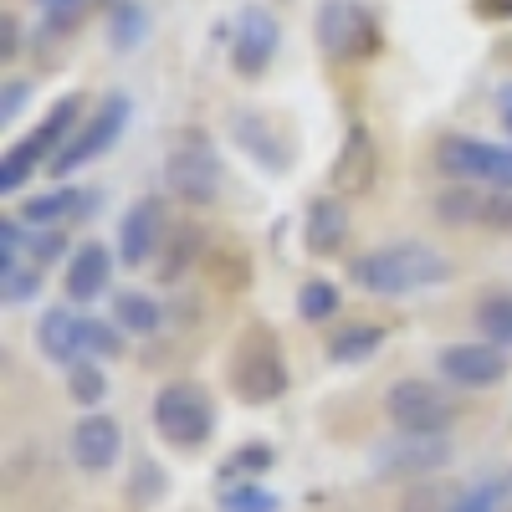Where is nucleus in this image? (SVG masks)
Instances as JSON below:
<instances>
[{"label":"nucleus","instance_id":"obj_17","mask_svg":"<svg viewBox=\"0 0 512 512\" xmlns=\"http://www.w3.org/2000/svg\"><path fill=\"white\" fill-rule=\"evenodd\" d=\"M113 262H118V251H108L103 241H82V246L67 256L62 292L72 297V303H98V297L113 287Z\"/></svg>","mask_w":512,"mask_h":512},{"label":"nucleus","instance_id":"obj_44","mask_svg":"<svg viewBox=\"0 0 512 512\" xmlns=\"http://www.w3.org/2000/svg\"><path fill=\"white\" fill-rule=\"evenodd\" d=\"M507 512H512V507H507Z\"/></svg>","mask_w":512,"mask_h":512},{"label":"nucleus","instance_id":"obj_36","mask_svg":"<svg viewBox=\"0 0 512 512\" xmlns=\"http://www.w3.org/2000/svg\"><path fill=\"white\" fill-rule=\"evenodd\" d=\"M159 492H169V477L159 472L154 461H139V466H134V502H139V507H149Z\"/></svg>","mask_w":512,"mask_h":512},{"label":"nucleus","instance_id":"obj_41","mask_svg":"<svg viewBox=\"0 0 512 512\" xmlns=\"http://www.w3.org/2000/svg\"><path fill=\"white\" fill-rule=\"evenodd\" d=\"M502 128H507V139H512V113H502Z\"/></svg>","mask_w":512,"mask_h":512},{"label":"nucleus","instance_id":"obj_15","mask_svg":"<svg viewBox=\"0 0 512 512\" xmlns=\"http://www.w3.org/2000/svg\"><path fill=\"white\" fill-rule=\"evenodd\" d=\"M451 461V441L446 436H395L374 446V472L384 477H420V472H441Z\"/></svg>","mask_w":512,"mask_h":512},{"label":"nucleus","instance_id":"obj_8","mask_svg":"<svg viewBox=\"0 0 512 512\" xmlns=\"http://www.w3.org/2000/svg\"><path fill=\"white\" fill-rule=\"evenodd\" d=\"M226 185V164L200 134H180L164 159V190L185 205H216Z\"/></svg>","mask_w":512,"mask_h":512},{"label":"nucleus","instance_id":"obj_22","mask_svg":"<svg viewBox=\"0 0 512 512\" xmlns=\"http://www.w3.org/2000/svg\"><path fill=\"white\" fill-rule=\"evenodd\" d=\"M113 323L128 338H154L164 328V303L139 287H123V292H113Z\"/></svg>","mask_w":512,"mask_h":512},{"label":"nucleus","instance_id":"obj_31","mask_svg":"<svg viewBox=\"0 0 512 512\" xmlns=\"http://www.w3.org/2000/svg\"><path fill=\"white\" fill-rule=\"evenodd\" d=\"M512 492V482H507V472L502 477H492V482H477V487H466L446 512H497L502 507V497Z\"/></svg>","mask_w":512,"mask_h":512},{"label":"nucleus","instance_id":"obj_11","mask_svg":"<svg viewBox=\"0 0 512 512\" xmlns=\"http://www.w3.org/2000/svg\"><path fill=\"white\" fill-rule=\"evenodd\" d=\"M164 241H169V205H164V195H139L118 216V246H113L118 262L123 267H149Z\"/></svg>","mask_w":512,"mask_h":512},{"label":"nucleus","instance_id":"obj_21","mask_svg":"<svg viewBox=\"0 0 512 512\" xmlns=\"http://www.w3.org/2000/svg\"><path fill=\"white\" fill-rule=\"evenodd\" d=\"M93 205H98V195L93 190H72V185H62V190H47V195H31V200H21L16 205V216L26 221V226H57V221H67V216H93Z\"/></svg>","mask_w":512,"mask_h":512},{"label":"nucleus","instance_id":"obj_24","mask_svg":"<svg viewBox=\"0 0 512 512\" xmlns=\"http://www.w3.org/2000/svg\"><path fill=\"white\" fill-rule=\"evenodd\" d=\"M41 282H47V272H41L36 262H26V256H0V303H31V297L41 292Z\"/></svg>","mask_w":512,"mask_h":512},{"label":"nucleus","instance_id":"obj_43","mask_svg":"<svg viewBox=\"0 0 512 512\" xmlns=\"http://www.w3.org/2000/svg\"><path fill=\"white\" fill-rule=\"evenodd\" d=\"M507 482H512V472H507Z\"/></svg>","mask_w":512,"mask_h":512},{"label":"nucleus","instance_id":"obj_5","mask_svg":"<svg viewBox=\"0 0 512 512\" xmlns=\"http://www.w3.org/2000/svg\"><path fill=\"white\" fill-rule=\"evenodd\" d=\"M313 41L328 62H374L384 52L379 16L364 0H323L313 16Z\"/></svg>","mask_w":512,"mask_h":512},{"label":"nucleus","instance_id":"obj_13","mask_svg":"<svg viewBox=\"0 0 512 512\" xmlns=\"http://www.w3.org/2000/svg\"><path fill=\"white\" fill-rule=\"evenodd\" d=\"M436 369L441 379L461 384V390H492V384L507 379V349L487 344V338H472V344H446L436 349Z\"/></svg>","mask_w":512,"mask_h":512},{"label":"nucleus","instance_id":"obj_23","mask_svg":"<svg viewBox=\"0 0 512 512\" xmlns=\"http://www.w3.org/2000/svg\"><path fill=\"white\" fill-rule=\"evenodd\" d=\"M472 323L482 328L487 344L497 349H512V287H492L472 303Z\"/></svg>","mask_w":512,"mask_h":512},{"label":"nucleus","instance_id":"obj_39","mask_svg":"<svg viewBox=\"0 0 512 512\" xmlns=\"http://www.w3.org/2000/svg\"><path fill=\"white\" fill-rule=\"evenodd\" d=\"M472 11L482 21H512V0H472Z\"/></svg>","mask_w":512,"mask_h":512},{"label":"nucleus","instance_id":"obj_6","mask_svg":"<svg viewBox=\"0 0 512 512\" xmlns=\"http://www.w3.org/2000/svg\"><path fill=\"white\" fill-rule=\"evenodd\" d=\"M436 169L451 185L512 190V144H492V139H477V134H441L436 139Z\"/></svg>","mask_w":512,"mask_h":512},{"label":"nucleus","instance_id":"obj_29","mask_svg":"<svg viewBox=\"0 0 512 512\" xmlns=\"http://www.w3.org/2000/svg\"><path fill=\"white\" fill-rule=\"evenodd\" d=\"M169 262H159V282H180L190 272V262H200L205 246H200V226H180V231H169Z\"/></svg>","mask_w":512,"mask_h":512},{"label":"nucleus","instance_id":"obj_34","mask_svg":"<svg viewBox=\"0 0 512 512\" xmlns=\"http://www.w3.org/2000/svg\"><path fill=\"white\" fill-rule=\"evenodd\" d=\"M62 256H67V236L57 231V226H31V241H26V262H36L41 272H47L52 262H62Z\"/></svg>","mask_w":512,"mask_h":512},{"label":"nucleus","instance_id":"obj_33","mask_svg":"<svg viewBox=\"0 0 512 512\" xmlns=\"http://www.w3.org/2000/svg\"><path fill=\"white\" fill-rule=\"evenodd\" d=\"M472 226H482V231H512V190H482V200H477V221Z\"/></svg>","mask_w":512,"mask_h":512},{"label":"nucleus","instance_id":"obj_20","mask_svg":"<svg viewBox=\"0 0 512 512\" xmlns=\"http://www.w3.org/2000/svg\"><path fill=\"white\" fill-rule=\"evenodd\" d=\"M384 338H390V328L374 323V318H349V323H338V328L328 333V364L359 369V364H369V359L384 349Z\"/></svg>","mask_w":512,"mask_h":512},{"label":"nucleus","instance_id":"obj_30","mask_svg":"<svg viewBox=\"0 0 512 512\" xmlns=\"http://www.w3.org/2000/svg\"><path fill=\"white\" fill-rule=\"evenodd\" d=\"M123 328L118 323H103V318H82V349H88V359H118L123 354Z\"/></svg>","mask_w":512,"mask_h":512},{"label":"nucleus","instance_id":"obj_18","mask_svg":"<svg viewBox=\"0 0 512 512\" xmlns=\"http://www.w3.org/2000/svg\"><path fill=\"white\" fill-rule=\"evenodd\" d=\"M344 241H349V205L338 200L333 190L313 195L308 216H303V251L308 256H333Z\"/></svg>","mask_w":512,"mask_h":512},{"label":"nucleus","instance_id":"obj_40","mask_svg":"<svg viewBox=\"0 0 512 512\" xmlns=\"http://www.w3.org/2000/svg\"><path fill=\"white\" fill-rule=\"evenodd\" d=\"M492 103H497V113H512V82H502V88L492 93Z\"/></svg>","mask_w":512,"mask_h":512},{"label":"nucleus","instance_id":"obj_19","mask_svg":"<svg viewBox=\"0 0 512 512\" xmlns=\"http://www.w3.org/2000/svg\"><path fill=\"white\" fill-rule=\"evenodd\" d=\"M36 349L47 354L52 364H62V369H72L77 359H88V349H82V313H72V308H41V318H36Z\"/></svg>","mask_w":512,"mask_h":512},{"label":"nucleus","instance_id":"obj_14","mask_svg":"<svg viewBox=\"0 0 512 512\" xmlns=\"http://www.w3.org/2000/svg\"><path fill=\"white\" fill-rule=\"evenodd\" d=\"M67 451H72V461L82 466V472L103 477V472H113L118 456H123V425H118L108 410H88V415L72 425Z\"/></svg>","mask_w":512,"mask_h":512},{"label":"nucleus","instance_id":"obj_37","mask_svg":"<svg viewBox=\"0 0 512 512\" xmlns=\"http://www.w3.org/2000/svg\"><path fill=\"white\" fill-rule=\"evenodd\" d=\"M26 98H31V82L26 77H6V88H0V123H16Z\"/></svg>","mask_w":512,"mask_h":512},{"label":"nucleus","instance_id":"obj_42","mask_svg":"<svg viewBox=\"0 0 512 512\" xmlns=\"http://www.w3.org/2000/svg\"><path fill=\"white\" fill-rule=\"evenodd\" d=\"M98 6H108V11H113V6H123V0H98Z\"/></svg>","mask_w":512,"mask_h":512},{"label":"nucleus","instance_id":"obj_10","mask_svg":"<svg viewBox=\"0 0 512 512\" xmlns=\"http://www.w3.org/2000/svg\"><path fill=\"white\" fill-rule=\"evenodd\" d=\"M277 52H282V21L267 6H241L236 11V31H231V67H236V77H246V82L267 77Z\"/></svg>","mask_w":512,"mask_h":512},{"label":"nucleus","instance_id":"obj_38","mask_svg":"<svg viewBox=\"0 0 512 512\" xmlns=\"http://www.w3.org/2000/svg\"><path fill=\"white\" fill-rule=\"evenodd\" d=\"M21 57V21L6 11L0 16V62H16Z\"/></svg>","mask_w":512,"mask_h":512},{"label":"nucleus","instance_id":"obj_2","mask_svg":"<svg viewBox=\"0 0 512 512\" xmlns=\"http://www.w3.org/2000/svg\"><path fill=\"white\" fill-rule=\"evenodd\" d=\"M88 113L93 108H88V98H82V93H62L47 108V118H41L36 128H26V134L6 154H0V195H21L36 169H52L57 154L72 144V134L88 123Z\"/></svg>","mask_w":512,"mask_h":512},{"label":"nucleus","instance_id":"obj_27","mask_svg":"<svg viewBox=\"0 0 512 512\" xmlns=\"http://www.w3.org/2000/svg\"><path fill=\"white\" fill-rule=\"evenodd\" d=\"M338 303H344V297H338V287L328 277H308L297 287V318L303 323H328L338 313Z\"/></svg>","mask_w":512,"mask_h":512},{"label":"nucleus","instance_id":"obj_26","mask_svg":"<svg viewBox=\"0 0 512 512\" xmlns=\"http://www.w3.org/2000/svg\"><path fill=\"white\" fill-rule=\"evenodd\" d=\"M62 374H67V395H72L82 410H98V405L108 400V374H103L98 359H77V364L62 369Z\"/></svg>","mask_w":512,"mask_h":512},{"label":"nucleus","instance_id":"obj_1","mask_svg":"<svg viewBox=\"0 0 512 512\" xmlns=\"http://www.w3.org/2000/svg\"><path fill=\"white\" fill-rule=\"evenodd\" d=\"M456 262L431 246V241H415V236H400V241H384V246H369L349 262V282L369 297H400V292H425V287H441L451 282Z\"/></svg>","mask_w":512,"mask_h":512},{"label":"nucleus","instance_id":"obj_4","mask_svg":"<svg viewBox=\"0 0 512 512\" xmlns=\"http://www.w3.org/2000/svg\"><path fill=\"white\" fill-rule=\"evenodd\" d=\"M149 425L164 446L175 451H200L221 425V410H216V395L205 390L200 379H164L154 390V405H149Z\"/></svg>","mask_w":512,"mask_h":512},{"label":"nucleus","instance_id":"obj_7","mask_svg":"<svg viewBox=\"0 0 512 512\" xmlns=\"http://www.w3.org/2000/svg\"><path fill=\"white\" fill-rule=\"evenodd\" d=\"M456 400L446 395V384L420 379V374H400L390 390H384V415H390L395 431L405 436H446L456 425Z\"/></svg>","mask_w":512,"mask_h":512},{"label":"nucleus","instance_id":"obj_16","mask_svg":"<svg viewBox=\"0 0 512 512\" xmlns=\"http://www.w3.org/2000/svg\"><path fill=\"white\" fill-rule=\"evenodd\" d=\"M231 139L241 144V154L251 164H262L267 175H287L292 169V149H287V134L262 118V113H231Z\"/></svg>","mask_w":512,"mask_h":512},{"label":"nucleus","instance_id":"obj_12","mask_svg":"<svg viewBox=\"0 0 512 512\" xmlns=\"http://www.w3.org/2000/svg\"><path fill=\"white\" fill-rule=\"evenodd\" d=\"M374 180H379V144H374V134H369V123L354 118L349 134H344V144H338L333 169H328V190H333L338 200H354V195H369Z\"/></svg>","mask_w":512,"mask_h":512},{"label":"nucleus","instance_id":"obj_25","mask_svg":"<svg viewBox=\"0 0 512 512\" xmlns=\"http://www.w3.org/2000/svg\"><path fill=\"white\" fill-rule=\"evenodd\" d=\"M149 11L139 6V0H123V6L108 11V41H113V52H139L144 41H149Z\"/></svg>","mask_w":512,"mask_h":512},{"label":"nucleus","instance_id":"obj_3","mask_svg":"<svg viewBox=\"0 0 512 512\" xmlns=\"http://www.w3.org/2000/svg\"><path fill=\"white\" fill-rule=\"evenodd\" d=\"M226 384L241 405H277L287 395V354H282V338L272 323H251L231 354H226Z\"/></svg>","mask_w":512,"mask_h":512},{"label":"nucleus","instance_id":"obj_32","mask_svg":"<svg viewBox=\"0 0 512 512\" xmlns=\"http://www.w3.org/2000/svg\"><path fill=\"white\" fill-rule=\"evenodd\" d=\"M36 6H41V26L52 36H67V31H77L82 16H88L93 0H36Z\"/></svg>","mask_w":512,"mask_h":512},{"label":"nucleus","instance_id":"obj_9","mask_svg":"<svg viewBox=\"0 0 512 512\" xmlns=\"http://www.w3.org/2000/svg\"><path fill=\"white\" fill-rule=\"evenodd\" d=\"M128 118H134V103H128V93H103L98 103H93V113H88V123L72 134V144L57 154V164L47 169L52 180H72L82 164H93V159H103L118 139H123V128H128Z\"/></svg>","mask_w":512,"mask_h":512},{"label":"nucleus","instance_id":"obj_28","mask_svg":"<svg viewBox=\"0 0 512 512\" xmlns=\"http://www.w3.org/2000/svg\"><path fill=\"white\" fill-rule=\"evenodd\" d=\"M216 502L221 512H282V497L267 492L262 482H226Z\"/></svg>","mask_w":512,"mask_h":512},{"label":"nucleus","instance_id":"obj_35","mask_svg":"<svg viewBox=\"0 0 512 512\" xmlns=\"http://www.w3.org/2000/svg\"><path fill=\"white\" fill-rule=\"evenodd\" d=\"M267 466H272V446L251 441V446H241V451L231 456V466H226V472H231V477H246V482H256V472H267Z\"/></svg>","mask_w":512,"mask_h":512}]
</instances>
